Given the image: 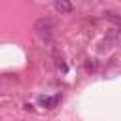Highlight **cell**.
I'll list each match as a JSON object with an SVG mask.
<instances>
[{
  "mask_svg": "<svg viewBox=\"0 0 121 121\" xmlns=\"http://www.w3.org/2000/svg\"><path fill=\"white\" fill-rule=\"evenodd\" d=\"M34 28H36L38 36H40L43 42L51 43V38H53V23H51L49 19H40V21L36 23Z\"/></svg>",
  "mask_w": 121,
  "mask_h": 121,
  "instance_id": "6da1fadb",
  "label": "cell"
},
{
  "mask_svg": "<svg viewBox=\"0 0 121 121\" xmlns=\"http://www.w3.org/2000/svg\"><path fill=\"white\" fill-rule=\"evenodd\" d=\"M55 9L59 11V13H70L72 9H74V6H72V2L70 0H55Z\"/></svg>",
  "mask_w": 121,
  "mask_h": 121,
  "instance_id": "7a4b0ae2",
  "label": "cell"
},
{
  "mask_svg": "<svg viewBox=\"0 0 121 121\" xmlns=\"http://www.w3.org/2000/svg\"><path fill=\"white\" fill-rule=\"evenodd\" d=\"M60 102V95H53V96H40V104L45 108H55Z\"/></svg>",
  "mask_w": 121,
  "mask_h": 121,
  "instance_id": "3957f363",
  "label": "cell"
},
{
  "mask_svg": "<svg viewBox=\"0 0 121 121\" xmlns=\"http://www.w3.org/2000/svg\"><path fill=\"white\" fill-rule=\"evenodd\" d=\"M55 64H57V68L60 70V72H68V66H66V62H64V59L62 57H55Z\"/></svg>",
  "mask_w": 121,
  "mask_h": 121,
  "instance_id": "277c9868",
  "label": "cell"
},
{
  "mask_svg": "<svg viewBox=\"0 0 121 121\" xmlns=\"http://www.w3.org/2000/svg\"><path fill=\"white\" fill-rule=\"evenodd\" d=\"M106 15H108V19H110V21H113V23H115V25H117V23H119V17H117V15H115V13H113V11H108V13H106Z\"/></svg>",
  "mask_w": 121,
  "mask_h": 121,
  "instance_id": "5b68a950",
  "label": "cell"
},
{
  "mask_svg": "<svg viewBox=\"0 0 121 121\" xmlns=\"http://www.w3.org/2000/svg\"><path fill=\"white\" fill-rule=\"evenodd\" d=\"M85 68H87V70H95V64H93V62H89V60H87V62H85Z\"/></svg>",
  "mask_w": 121,
  "mask_h": 121,
  "instance_id": "8992f818",
  "label": "cell"
}]
</instances>
